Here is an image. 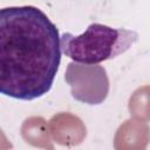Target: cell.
<instances>
[{"label":"cell","mask_w":150,"mask_h":150,"mask_svg":"<svg viewBox=\"0 0 150 150\" xmlns=\"http://www.w3.org/2000/svg\"><path fill=\"white\" fill-rule=\"evenodd\" d=\"M61 36L34 6L0 11V91L22 101L46 95L61 62Z\"/></svg>","instance_id":"1"},{"label":"cell","mask_w":150,"mask_h":150,"mask_svg":"<svg viewBox=\"0 0 150 150\" xmlns=\"http://www.w3.org/2000/svg\"><path fill=\"white\" fill-rule=\"evenodd\" d=\"M138 39L134 30L111 28L102 23H91L81 35L63 33L61 48L66 56L75 62L96 64L128 50Z\"/></svg>","instance_id":"2"},{"label":"cell","mask_w":150,"mask_h":150,"mask_svg":"<svg viewBox=\"0 0 150 150\" xmlns=\"http://www.w3.org/2000/svg\"><path fill=\"white\" fill-rule=\"evenodd\" d=\"M66 81L71 86L73 97L89 104L101 103L108 93L105 70L98 66L69 63Z\"/></svg>","instance_id":"3"}]
</instances>
